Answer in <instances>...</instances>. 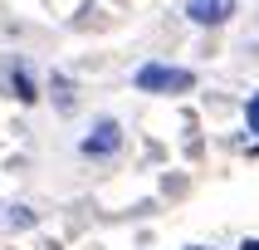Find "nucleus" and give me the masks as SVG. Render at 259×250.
I'll return each instance as SVG.
<instances>
[{
    "label": "nucleus",
    "instance_id": "4",
    "mask_svg": "<svg viewBox=\"0 0 259 250\" xmlns=\"http://www.w3.org/2000/svg\"><path fill=\"white\" fill-rule=\"evenodd\" d=\"M5 79H10V88H15V98H20V103H34V98H39V88H34V79L25 74V64H15V59H10V64H5Z\"/></svg>",
    "mask_w": 259,
    "mask_h": 250
},
{
    "label": "nucleus",
    "instance_id": "9",
    "mask_svg": "<svg viewBox=\"0 0 259 250\" xmlns=\"http://www.w3.org/2000/svg\"><path fill=\"white\" fill-rule=\"evenodd\" d=\"M186 250H210V245H186Z\"/></svg>",
    "mask_w": 259,
    "mask_h": 250
},
{
    "label": "nucleus",
    "instance_id": "8",
    "mask_svg": "<svg viewBox=\"0 0 259 250\" xmlns=\"http://www.w3.org/2000/svg\"><path fill=\"white\" fill-rule=\"evenodd\" d=\"M240 250H259V240H245V245H240Z\"/></svg>",
    "mask_w": 259,
    "mask_h": 250
},
{
    "label": "nucleus",
    "instance_id": "3",
    "mask_svg": "<svg viewBox=\"0 0 259 250\" xmlns=\"http://www.w3.org/2000/svg\"><path fill=\"white\" fill-rule=\"evenodd\" d=\"M235 15V0H186V20L201 29H215Z\"/></svg>",
    "mask_w": 259,
    "mask_h": 250
},
{
    "label": "nucleus",
    "instance_id": "6",
    "mask_svg": "<svg viewBox=\"0 0 259 250\" xmlns=\"http://www.w3.org/2000/svg\"><path fill=\"white\" fill-rule=\"evenodd\" d=\"M49 88H54L59 108H73V93H69V79H64V74H54V79H49Z\"/></svg>",
    "mask_w": 259,
    "mask_h": 250
},
{
    "label": "nucleus",
    "instance_id": "7",
    "mask_svg": "<svg viewBox=\"0 0 259 250\" xmlns=\"http://www.w3.org/2000/svg\"><path fill=\"white\" fill-rule=\"evenodd\" d=\"M245 128H249V132L259 137V88L249 93V103H245Z\"/></svg>",
    "mask_w": 259,
    "mask_h": 250
},
{
    "label": "nucleus",
    "instance_id": "2",
    "mask_svg": "<svg viewBox=\"0 0 259 250\" xmlns=\"http://www.w3.org/2000/svg\"><path fill=\"white\" fill-rule=\"evenodd\" d=\"M78 152H83L88 162H108L122 152V123L117 118H98L93 128H88V137L78 142Z\"/></svg>",
    "mask_w": 259,
    "mask_h": 250
},
{
    "label": "nucleus",
    "instance_id": "1",
    "mask_svg": "<svg viewBox=\"0 0 259 250\" xmlns=\"http://www.w3.org/2000/svg\"><path fill=\"white\" fill-rule=\"evenodd\" d=\"M132 84L142 88V93H186L196 84V74L176 69V64H142V69L132 74Z\"/></svg>",
    "mask_w": 259,
    "mask_h": 250
},
{
    "label": "nucleus",
    "instance_id": "5",
    "mask_svg": "<svg viewBox=\"0 0 259 250\" xmlns=\"http://www.w3.org/2000/svg\"><path fill=\"white\" fill-rule=\"evenodd\" d=\"M34 221H39V211L25 206V201H10L5 211H0V226H5V231H25V226H34Z\"/></svg>",
    "mask_w": 259,
    "mask_h": 250
}]
</instances>
